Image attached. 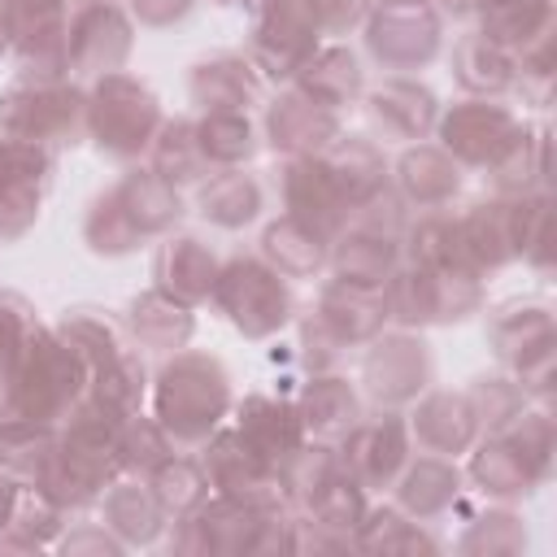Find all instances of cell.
I'll list each match as a JSON object with an SVG mask.
<instances>
[{
	"instance_id": "cell-1",
	"label": "cell",
	"mask_w": 557,
	"mask_h": 557,
	"mask_svg": "<svg viewBox=\"0 0 557 557\" xmlns=\"http://www.w3.org/2000/svg\"><path fill=\"white\" fill-rule=\"evenodd\" d=\"M87 361L57 335V326H39L0 366V422L61 426L87 396Z\"/></svg>"
},
{
	"instance_id": "cell-2",
	"label": "cell",
	"mask_w": 557,
	"mask_h": 557,
	"mask_svg": "<svg viewBox=\"0 0 557 557\" xmlns=\"http://www.w3.org/2000/svg\"><path fill=\"white\" fill-rule=\"evenodd\" d=\"M117 426H122V413H113L96 396H83L74 413L61 422L57 448L35 474V487L48 492L65 513L100 505L104 487L117 479V461H113Z\"/></svg>"
},
{
	"instance_id": "cell-3",
	"label": "cell",
	"mask_w": 557,
	"mask_h": 557,
	"mask_svg": "<svg viewBox=\"0 0 557 557\" xmlns=\"http://www.w3.org/2000/svg\"><path fill=\"white\" fill-rule=\"evenodd\" d=\"M231 374L213 352L178 348L152 379V418L174 448H200L231 418Z\"/></svg>"
},
{
	"instance_id": "cell-4",
	"label": "cell",
	"mask_w": 557,
	"mask_h": 557,
	"mask_svg": "<svg viewBox=\"0 0 557 557\" xmlns=\"http://www.w3.org/2000/svg\"><path fill=\"white\" fill-rule=\"evenodd\" d=\"M170 548L187 557H278L292 553V509H257L209 492L191 513L174 518Z\"/></svg>"
},
{
	"instance_id": "cell-5",
	"label": "cell",
	"mask_w": 557,
	"mask_h": 557,
	"mask_svg": "<svg viewBox=\"0 0 557 557\" xmlns=\"http://www.w3.org/2000/svg\"><path fill=\"white\" fill-rule=\"evenodd\" d=\"M57 335L87 361V396H96L100 405H109L113 413L131 418L144 405L148 392V370L144 357L135 348V339L126 335V322L109 318L104 309H65L57 322Z\"/></svg>"
},
{
	"instance_id": "cell-6",
	"label": "cell",
	"mask_w": 557,
	"mask_h": 557,
	"mask_svg": "<svg viewBox=\"0 0 557 557\" xmlns=\"http://www.w3.org/2000/svg\"><path fill=\"white\" fill-rule=\"evenodd\" d=\"M0 135L39 148H78L87 139V87L78 78L17 74L0 91Z\"/></svg>"
},
{
	"instance_id": "cell-7",
	"label": "cell",
	"mask_w": 557,
	"mask_h": 557,
	"mask_svg": "<svg viewBox=\"0 0 557 557\" xmlns=\"http://www.w3.org/2000/svg\"><path fill=\"white\" fill-rule=\"evenodd\" d=\"M209 300L244 339H274L283 326L296 322L292 283L265 257H252V252H235L218 261Z\"/></svg>"
},
{
	"instance_id": "cell-8",
	"label": "cell",
	"mask_w": 557,
	"mask_h": 557,
	"mask_svg": "<svg viewBox=\"0 0 557 557\" xmlns=\"http://www.w3.org/2000/svg\"><path fill=\"white\" fill-rule=\"evenodd\" d=\"M161 122H165L161 100L144 78L113 70L87 83V139L104 157L113 161L148 157V144Z\"/></svg>"
},
{
	"instance_id": "cell-9",
	"label": "cell",
	"mask_w": 557,
	"mask_h": 557,
	"mask_svg": "<svg viewBox=\"0 0 557 557\" xmlns=\"http://www.w3.org/2000/svg\"><path fill=\"white\" fill-rule=\"evenodd\" d=\"M487 344L518 387L548 405L557 383V322L540 300H509L487 318Z\"/></svg>"
},
{
	"instance_id": "cell-10",
	"label": "cell",
	"mask_w": 557,
	"mask_h": 557,
	"mask_svg": "<svg viewBox=\"0 0 557 557\" xmlns=\"http://www.w3.org/2000/svg\"><path fill=\"white\" fill-rule=\"evenodd\" d=\"M387 313L405 331L453 326L483 309V278L470 270H431L418 261H400L383 283Z\"/></svg>"
},
{
	"instance_id": "cell-11",
	"label": "cell",
	"mask_w": 557,
	"mask_h": 557,
	"mask_svg": "<svg viewBox=\"0 0 557 557\" xmlns=\"http://www.w3.org/2000/svg\"><path fill=\"white\" fill-rule=\"evenodd\" d=\"M435 144L466 170H496L500 161H509L522 139L531 135V126L500 100L492 96H466L448 109H440L435 117Z\"/></svg>"
},
{
	"instance_id": "cell-12",
	"label": "cell",
	"mask_w": 557,
	"mask_h": 557,
	"mask_svg": "<svg viewBox=\"0 0 557 557\" xmlns=\"http://www.w3.org/2000/svg\"><path fill=\"white\" fill-rule=\"evenodd\" d=\"M322 48V26L309 0H257L248 30V61L265 83H292L300 65Z\"/></svg>"
},
{
	"instance_id": "cell-13",
	"label": "cell",
	"mask_w": 557,
	"mask_h": 557,
	"mask_svg": "<svg viewBox=\"0 0 557 557\" xmlns=\"http://www.w3.org/2000/svg\"><path fill=\"white\" fill-rule=\"evenodd\" d=\"M366 52L383 70H422L440 57L444 44V17L431 0L418 4H370L366 13Z\"/></svg>"
},
{
	"instance_id": "cell-14",
	"label": "cell",
	"mask_w": 557,
	"mask_h": 557,
	"mask_svg": "<svg viewBox=\"0 0 557 557\" xmlns=\"http://www.w3.org/2000/svg\"><path fill=\"white\" fill-rule=\"evenodd\" d=\"M431 348L418 331H379L370 344H366V357H361V383H366V396L379 405V409H405L413 405L426 387H431Z\"/></svg>"
},
{
	"instance_id": "cell-15",
	"label": "cell",
	"mask_w": 557,
	"mask_h": 557,
	"mask_svg": "<svg viewBox=\"0 0 557 557\" xmlns=\"http://www.w3.org/2000/svg\"><path fill=\"white\" fill-rule=\"evenodd\" d=\"M57 174V152L0 135V244H17L44 209Z\"/></svg>"
},
{
	"instance_id": "cell-16",
	"label": "cell",
	"mask_w": 557,
	"mask_h": 557,
	"mask_svg": "<svg viewBox=\"0 0 557 557\" xmlns=\"http://www.w3.org/2000/svg\"><path fill=\"white\" fill-rule=\"evenodd\" d=\"M135 48V17L113 0H91L70 13L65 30V57L70 78H100L126 65Z\"/></svg>"
},
{
	"instance_id": "cell-17",
	"label": "cell",
	"mask_w": 557,
	"mask_h": 557,
	"mask_svg": "<svg viewBox=\"0 0 557 557\" xmlns=\"http://www.w3.org/2000/svg\"><path fill=\"white\" fill-rule=\"evenodd\" d=\"M200 466L209 479V492L257 505V509H292L283 487H278V470H270L244 440L235 426H218L205 444H200Z\"/></svg>"
},
{
	"instance_id": "cell-18",
	"label": "cell",
	"mask_w": 557,
	"mask_h": 557,
	"mask_svg": "<svg viewBox=\"0 0 557 557\" xmlns=\"http://www.w3.org/2000/svg\"><path fill=\"white\" fill-rule=\"evenodd\" d=\"M9 26V52L17 57L22 74L70 78L65 30H70V0H0Z\"/></svg>"
},
{
	"instance_id": "cell-19",
	"label": "cell",
	"mask_w": 557,
	"mask_h": 557,
	"mask_svg": "<svg viewBox=\"0 0 557 557\" xmlns=\"http://www.w3.org/2000/svg\"><path fill=\"white\" fill-rule=\"evenodd\" d=\"M344 470L366 487V492H383L396 483V474L405 470V461L413 457V435L405 413L396 409H379L374 418H357V426L335 444Z\"/></svg>"
},
{
	"instance_id": "cell-20",
	"label": "cell",
	"mask_w": 557,
	"mask_h": 557,
	"mask_svg": "<svg viewBox=\"0 0 557 557\" xmlns=\"http://www.w3.org/2000/svg\"><path fill=\"white\" fill-rule=\"evenodd\" d=\"M278 191H283V213L305 222L309 231H318L326 244L348 226L352 205L344 200L335 174L326 170L322 152L313 157H287L278 170Z\"/></svg>"
},
{
	"instance_id": "cell-21",
	"label": "cell",
	"mask_w": 557,
	"mask_h": 557,
	"mask_svg": "<svg viewBox=\"0 0 557 557\" xmlns=\"http://www.w3.org/2000/svg\"><path fill=\"white\" fill-rule=\"evenodd\" d=\"M265 144L283 157H313L322 148H331L344 126H339V113L309 100L305 91H296L292 83L265 104Z\"/></svg>"
},
{
	"instance_id": "cell-22",
	"label": "cell",
	"mask_w": 557,
	"mask_h": 557,
	"mask_svg": "<svg viewBox=\"0 0 557 557\" xmlns=\"http://www.w3.org/2000/svg\"><path fill=\"white\" fill-rule=\"evenodd\" d=\"M309 318L322 326V335L335 344V348H357V344H370L379 331H387L392 313H387V296L383 292H370V287H352V283H322Z\"/></svg>"
},
{
	"instance_id": "cell-23",
	"label": "cell",
	"mask_w": 557,
	"mask_h": 557,
	"mask_svg": "<svg viewBox=\"0 0 557 557\" xmlns=\"http://www.w3.org/2000/svg\"><path fill=\"white\" fill-rule=\"evenodd\" d=\"M235 409V431H239V440L270 466V470H278L309 435H305V426H300V413H296V400L292 396H270V392H248L239 405H231Z\"/></svg>"
},
{
	"instance_id": "cell-24",
	"label": "cell",
	"mask_w": 557,
	"mask_h": 557,
	"mask_svg": "<svg viewBox=\"0 0 557 557\" xmlns=\"http://www.w3.org/2000/svg\"><path fill=\"white\" fill-rule=\"evenodd\" d=\"M361 96H366V113L383 131V139H400V144L431 139L435 117H440V100L426 83H418L409 74H392L374 91H361Z\"/></svg>"
},
{
	"instance_id": "cell-25",
	"label": "cell",
	"mask_w": 557,
	"mask_h": 557,
	"mask_svg": "<svg viewBox=\"0 0 557 557\" xmlns=\"http://www.w3.org/2000/svg\"><path fill=\"white\" fill-rule=\"evenodd\" d=\"M400 261H405L400 235H387V231L366 226V222H348L331 239V252H326V265L339 283L370 287V292H383V283L392 278V270Z\"/></svg>"
},
{
	"instance_id": "cell-26",
	"label": "cell",
	"mask_w": 557,
	"mask_h": 557,
	"mask_svg": "<svg viewBox=\"0 0 557 557\" xmlns=\"http://www.w3.org/2000/svg\"><path fill=\"white\" fill-rule=\"evenodd\" d=\"M409 435L422 453H440V457H457L479 440V422L470 413L466 392H448V387H426L413 409H409Z\"/></svg>"
},
{
	"instance_id": "cell-27",
	"label": "cell",
	"mask_w": 557,
	"mask_h": 557,
	"mask_svg": "<svg viewBox=\"0 0 557 557\" xmlns=\"http://www.w3.org/2000/svg\"><path fill=\"white\" fill-rule=\"evenodd\" d=\"M392 187L409 209H444L461 191V165L440 144H409L392 165Z\"/></svg>"
},
{
	"instance_id": "cell-28",
	"label": "cell",
	"mask_w": 557,
	"mask_h": 557,
	"mask_svg": "<svg viewBox=\"0 0 557 557\" xmlns=\"http://www.w3.org/2000/svg\"><path fill=\"white\" fill-rule=\"evenodd\" d=\"M218 278V257L200 235H161L157 252H152V287L170 292L183 305H200L209 300Z\"/></svg>"
},
{
	"instance_id": "cell-29",
	"label": "cell",
	"mask_w": 557,
	"mask_h": 557,
	"mask_svg": "<svg viewBox=\"0 0 557 557\" xmlns=\"http://www.w3.org/2000/svg\"><path fill=\"white\" fill-rule=\"evenodd\" d=\"M292 400H296V413H300L305 435L318 440V444H339L357 426V418H361L357 387L344 374H335V370L309 374Z\"/></svg>"
},
{
	"instance_id": "cell-30",
	"label": "cell",
	"mask_w": 557,
	"mask_h": 557,
	"mask_svg": "<svg viewBox=\"0 0 557 557\" xmlns=\"http://www.w3.org/2000/svg\"><path fill=\"white\" fill-rule=\"evenodd\" d=\"M392 487H396V505L413 522H431V518L457 509V500H461V466H457V457L422 453V457L405 461V470L396 474Z\"/></svg>"
},
{
	"instance_id": "cell-31",
	"label": "cell",
	"mask_w": 557,
	"mask_h": 557,
	"mask_svg": "<svg viewBox=\"0 0 557 557\" xmlns=\"http://www.w3.org/2000/svg\"><path fill=\"white\" fill-rule=\"evenodd\" d=\"M191 104L196 109H252L265 96V78L257 74V65L244 52H218L191 65L187 78Z\"/></svg>"
},
{
	"instance_id": "cell-32",
	"label": "cell",
	"mask_w": 557,
	"mask_h": 557,
	"mask_svg": "<svg viewBox=\"0 0 557 557\" xmlns=\"http://www.w3.org/2000/svg\"><path fill=\"white\" fill-rule=\"evenodd\" d=\"M113 191H117V205H122V213L131 218V226L139 231L144 244L170 235V231L178 226V218H183V196H178V187L165 183L152 165H131V170L113 183Z\"/></svg>"
},
{
	"instance_id": "cell-33",
	"label": "cell",
	"mask_w": 557,
	"mask_h": 557,
	"mask_svg": "<svg viewBox=\"0 0 557 557\" xmlns=\"http://www.w3.org/2000/svg\"><path fill=\"white\" fill-rule=\"evenodd\" d=\"M466 453H470L466 479H470L483 496H492V500H500V505L522 500V496H531V492L540 487V474L522 461V453H518L500 431L479 435Z\"/></svg>"
},
{
	"instance_id": "cell-34",
	"label": "cell",
	"mask_w": 557,
	"mask_h": 557,
	"mask_svg": "<svg viewBox=\"0 0 557 557\" xmlns=\"http://www.w3.org/2000/svg\"><path fill=\"white\" fill-rule=\"evenodd\" d=\"M100 518H104V527L126 544V548H144V544H152V540H161V531H165V509L157 505V496H152V487L144 483V479H135V474H117L109 487H104V496H100Z\"/></svg>"
},
{
	"instance_id": "cell-35",
	"label": "cell",
	"mask_w": 557,
	"mask_h": 557,
	"mask_svg": "<svg viewBox=\"0 0 557 557\" xmlns=\"http://www.w3.org/2000/svg\"><path fill=\"white\" fill-rule=\"evenodd\" d=\"M191 331H196L191 305L174 300V296L161 292V287H148V292H139V296L126 305V335L135 339V348H148V352H178V348H187Z\"/></svg>"
},
{
	"instance_id": "cell-36",
	"label": "cell",
	"mask_w": 557,
	"mask_h": 557,
	"mask_svg": "<svg viewBox=\"0 0 557 557\" xmlns=\"http://www.w3.org/2000/svg\"><path fill=\"white\" fill-rule=\"evenodd\" d=\"M296 91H305L309 100L326 104V109H344V104H357L361 91H366V70L357 61V52L348 44H322L305 65L300 74L292 78Z\"/></svg>"
},
{
	"instance_id": "cell-37",
	"label": "cell",
	"mask_w": 557,
	"mask_h": 557,
	"mask_svg": "<svg viewBox=\"0 0 557 557\" xmlns=\"http://www.w3.org/2000/svg\"><path fill=\"white\" fill-rule=\"evenodd\" d=\"M322 161H326V170L335 174V183H339L344 200L352 205V213H357L374 191H383V187L392 183V170H387L383 148H379L374 139H366V135H339L331 148H322Z\"/></svg>"
},
{
	"instance_id": "cell-38",
	"label": "cell",
	"mask_w": 557,
	"mask_h": 557,
	"mask_svg": "<svg viewBox=\"0 0 557 557\" xmlns=\"http://www.w3.org/2000/svg\"><path fill=\"white\" fill-rule=\"evenodd\" d=\"M261 183L257 174H248L244 165H231V170H213L200 178L196 187V209L205 222L222 226V231H239L248 222H257L261 213Z\"/></svg>"
},
{
	"instance_id": "cell-39",
	"label": "cell",
	"mask_w": 557,
	"mask_h": 557,
	"mask_svg": "<svg viewBox=\"0 0 557 557\" xmlns=\"http://www.w3.org/2000/svg\"><path fill=\"white\" fill-rule=\"evenodd\" d=\"M474 17H479V35L487 44L505 48L509 57L557 26L553 0H479Z\"/></svg>"
},
{
	"instance_id": "cell-40",
	"label": "cell",
	"mask_w": 557,
	"mask_h": 557,
	"mask_svg": "<svg viewBox=\"0 0 557 557\" xmlns=\"http://www.w3.org/2000/svg\"><path fill=\"white\" fill-rule=\"evenodd\" d=\"M191 122H196V144H200L209 170L248 165L261 148V135L244 109H200Z\"/></svg>"
},
{
	"instance_id": "cell-41",
	"label": "cell",
	"mask_w": 557,
	"mask_h": 557,
	"mask_svg": "<svg viewBox=\"0 0 557 557\" xmlns=\"http://www.w3.org/2000/svg\"><path fill=\"white\" fill-rule=\"evenodd\" d=\"M326 252H331V244L318 231H309L305 222L287 218V213H278L261 231V257L283 278H313V274H322L326 270Z\"/></svg>"
},
{
	"instance_id": "cell-42",
	"label": "cell",
	"mask_w": 557,
	"mask_h": 557,
	"mask_svg": "<svg viewBox=\"0 0 557 557\" xmlns=\"http://www.w3.org/2000/svg\"><path fill=\"white\" fill-rule=\"evenodd\" d=\"M453 78L461 83L466 96H492L500 100L505 91H513L518 74H513V57L496 44H487L479 30L461 35L453 44Z\"/></svg>"
},
{
	"instance_id": "cell-43",
	"label": "cell",
	"mask_w": 557,
	"mask_h": 557,
	"mask_svg": "<svg viewBox=\"0 0 557 557\" xmlns=\"http://www.w3.org/2000/svg\"><path fill=\"white\" fill-rule=\"evenodd\" d=\"M61 531H65V509L35 483H22L13 518L0 531V553H44L61 540Z\"/></svg>"
},
{
	"instance_id": "cell-44",
	"label": "cell",
	"mask_w": 557,
	"mask_h": 557,
	"mask_svg": "<svg viewBox=\"0 0 557 557\" xmlns=\"http://www.w3.org/2000/svg\"><path fill=\"white\" fill-rule=\"evenodd\" d=\"M352 548L357 553H383V557H405V553H440V544L426 535L422 522H413L400 505H374L361 513L357 531H352Z\"/></svg>"
},
{
	"instance_id": "cell-45",
	"label": "cell",
	"mask_w": 557,
	"mask_h": 557,
	"mask_svg": "<svg viewBox=\"0 0 557 557\" xmlns=\"http://www.w3.org/2000/svg\"><path fill=\"white\" fill-rule=\"evenodd\" d=\"M148 165L174 187H187V183H200L205 174H213L200 144H196V122L191 117H165L157 126V135L148 144Z\"/></svg>"
},
{
	"instance_id": "cell-46",
	"label": "cell",
	"mask_w": 557,
	"mask_h": 557,
	"mask_svg": "<svg viewBox=\"0 0 557 557\" xmlns=\"http://www.w3.org/2000/svg\"><path fill=\"white\" fill-rule=\"evenodd\" d=\"M144 483L152 487V496H157V505L165 509L170 522L183 518V513H191L209 496L205 466H200V457H187V453H170Z\"/></svg>"
},
{
	"instance_id": "cell-47",
	"label": "cell",
	"mask_w": 557,
	"mask_h": 557,
	"mask_svg": "<svg viewBox=\"0 0 557 557\" xmlns=\"http://www.w3.org/2000/svg\"><path fill=\"white\" fill-rule=\"evenodd\" d=\"M174 453L170 435L157 426V418H144V413H131L122 418L117 426V440H113V461H117V474H135V479H148L165 457Z\"/></svg>"
},
{
	"instance_id": "cell-48",
	"label": "cell",
	"mask_w": 557,
	"mask_h": 557,
	"mask_svg": "<svg viewBox=\"0 0 557 557\" xmlns=\"http://www.w3.org/2000/svg\"><path fill=\"white\" fill-rule=\"evenodd\" d=\"M83 244H87L96 257H126V252H135V248L144 244L139 231L131 226V218L122 213L113 187H104V191L91 196L87 218H83Z\"/></svg>"
},
{
	"instance_id": "cell-49",
	"label": "cell",
	"mask_w": 557,
	"mask_h": 557,
	"mask_svg": "<svg viewBox=\"0 0 557 557\" xmlns=\"http://www.w3.org/2000/svg\"><path fill=\"white\" fill-rule=\"evenodd\" d=\"M366 509H370V505H366V487H361V483L344 470V461H339V466L326 474V483L309 496V505H305L300 513H309L313 522H322V527H331V531L352 535Z\"/></svg>"
},
{
	"instance_id": "cell-50",
	"label": "cell",
	"mask_w": 557,
	"mask_h": 557,
	"mask_svg": "<svg viewBox=\"0 0 557 557\" xmlns=\"http://www.w3.org/2000/svg\"><path fill=\"white\" fill-rule=\"evenodd\" d=\"M466 400H470V413L479 422V435H492V431L509 426L531 405V396L509 374H479V379H470Z\"/></svg>"
},
{
	"instance_id": "cell-51",
	"label": "cell",
	"mask_w": 557,
	"mask_h": 557,
	"mask_svg": "<svg viewBox=\"0 0 557 557\" xmlns=\"http://www.w3.org/2000/svg\"><path fill=\"white\" fill-rule=\"evenodd\" d=\"M527 548V527L513 509H483L479 518H470L466 535L457 540V553L466 557H513Z\"/></svg>"
},
{
	"instance_id": "cell-52",
	"label": "cell",
	"mask_w": 557,
	"mask_h": 557,
	"mask_svg": "<svg viewBox=\"0 0 557 557\" xmlns=\"http://www.w3.org/2000/svg\"><path fill=\"white\" fill-rule=\"evenodd\" d=\"M57 431L61 426H48V422H0V466L35 483L48 453L57 448Z\"/></svg>"
},
{
	"instance_id": "cell-53",
	"label": "cell",
	"mask_w": 557,
	"mask_h": 557,
	"mask_svg": "<svg viewBox=\"0 0 557 557\" xmlns=\"http://www.w3.org/2000/svg\"><path fill=\"white\" fill-rule=\"evenodd\" d=\"M500 435L522 453V461L540 474V483H548L553 461H557V426L548 405H527L509 426H500Z\"/></svg>"
},
{
	"instance_id": "cell-54",
	"label": "cell",
	"mask_w": 557,
	"mask_h": 557,
	"mask_svg": "<svg viewBox=\"0 0 557 557\" xmlns=\"http://www.w3.org/2000/svg\"><path fill=\"white\" fill-rule=\"evenodd\" d=\"M39 326H44V322H39L35 305H30L22 292L0 287V366H4Z\"/></svg>"
},
{
	"instance_id": "cell-55",
	"label": "cell",
	"mask_w": 557,
	"mask_h": 557,
	"mask_svg": "<svg viewBox=\"0 0 557 557\" xmlns=\"http://www.w3.org/2000/svg\"><path fill=\"white\" fill-rule=\"evenodd\" d=\"M309 4L318 13L322 35H348L352 26L366 22V13H370L374 0H309Z\"/></svg>"
},
{
	"instance_id": "cell-56",
	"label": "cell",
	"mask_w": 557,
	"mask_h": 557,
	"mask_svg": "<svg viewBox=\"0 0 557 557\" xmlns=\"http://www.w3.org/2000/svg\"><path fill=\"white\" fill-rule=\"evenodd\" d=\"M57 548L70 553V557H78V553H96V557H104V553H122L126 544H122L104 522H100V527H96V522H78L70 535L57 540Z\"/></svg>"
},
{
	"instance_id": "cell-57",
	"label": "cell",
	"mask_w": 557,
	"mask_h": 557,
	"mask_svg": "<svg viewBox=\"0 0 557 557\" xmlns=\"http://www.w3.org/2000/svg\"><path fill=\"white\" fill-rule=\"evenodd\" d=\"M300 344H296V352H300V361H305V370L309 374H318V370H331V361L339 357V348L322 335V326L309 318V313H300Z\"/></svg>"
},
{
	"instance_id": "cell-58",
	"label": "cell",
	"mask_w": 557,
	"mask_h": 557,
	"mask_svg": "<svg viewBox=\"0 0 557 557\" xmlns=\"http://www.w3.org/2000/svg\"><path fill=\"white\" fill-rule=\"evenodd\" d=\"M191 9H196V0H131V4H126V13H131L139 26H157V30L183 22Z\"/></svg>"
},
{
	"instance_id": "cell-59",
	"label": "cell",
	"mask_w": 557,
	"mask_h": 557,
	"mask_svg": "<svg viewBox=\"0 0 557 557\" xmlns=\"http://www.w3.org/2000/svg\"><path fill=\"white\" fill-rule=\"evenodd\" d=\"M22 483H26V479H17L13 470L0 466V531H4L9 518H13V505H17V496H22Z\"/></svg>"
},
{
	"instance_id": "cell-60",
	"label": "cell",
	"mask_w": 557,
	"mask_h": 557,
	"mask_svg": "<svg viewBox=\"0 0 557 557\" xmlns=\"http://www.w3.org/2000/svg\"><path fill=\"white\" fill-rule=\"evenodd\" d=\"M474 4H479V0H440V13H453V17H466V13H474Z\"/></svg>"
},
{
	"instance_id": "cell-61",
	"label": "cell",
	"mask_w": 557,
	"mask_h": 557,
	"mask_svg": "<svg viewBox=\"0 0 557 557\" xmlns=\"http://www.w3.org/2000/svg\"><path fill=\"white\" fill-rule=\"evenodd\" d=\"M0 52H9V26H4V4H0Z\"/></svg>"
},
{
	"instance_id": "cell-62",
	"label": "cell",
	"mask_w": 557,
	"mask_h": 557,
	"mask_svg": "<svg viewBox=\"0 0 557 557\" xmlns=\"http://www.w3.org/2000/svg\"><path fill=\"white\" fill-rule=\"evenodd\" d=\"M374 4H418V0H374Z\"/></svg>"
},
{
	"instance_id": "cell-63",
	"label": "cell",
	"mask_w": 557,
	"mask_h": 557,
	"mask_svg": "<svg viewBox=\"0 0 557 557\" xmlns=\"http://www.w3.org/2000/svg\"><path fill=\"white\" fill-rule=\"evenodd\" d=\"M218 4H257V0H218Z\"/></svg>"
},
{
	"instance_id": "cell-64",
	"label": "cell",
	"mask_w": 557,
	"mask_h": 557,
	"mask_svg": "<svg viewBox=\"0 0 557 557\" xmlns=\"http://www.w3.org/2000/svg\"><path fill=\"white\" fill-rule=\"evenodd\" d=\"M78 4H91V0H78Z\"/></svg>"
}]
</instances>
